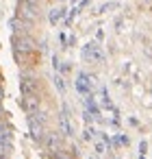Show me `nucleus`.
Masks as SVG:
<instances>
[{"label":"nucleus","instance_id":"nucleus-1","mask_svg":"<svg viewBox=\"0 0 152 159\" xmlns=\"http://www.w3.org/2000/svg\"><path fill=\"white\" fill-rule=\"evenodd\" d=\"M20 92H22V96H39V92H41V81H39L33 72L22 70V74H20Z\"/></svg>","mask_w":152,"mask_h":159},{"label":"nucleus","instance_id":"nucleus-2","mask_svg":"<svg viewBox=\"0 0 152 159\" xmlns=\"http://www.w3.org/2000/svg\"><path fill=\"white\" fill-rule=\"evenodd\" d=\"M13 52H39V44L33 35H13Z\"/></svg>","mask_w":152,"mask_h":159},{"label":"nucleus","instance_id":"nucleus-3","mask_svg":"<svg viewBox=\"0 0 152 159\" xmlns=\"http://www.w3.org/2000/svg\"><path fill=\"white\" fill-rule=\"evenodd\" d=\"M18 18L20 20H26V22H39L41 20V7L39 5H31V2H22L18 5Z\"/></svg>","mask_w":152,"mask_h":159},{"label":"nucleus","instance_id":"nucleus-4","mask_svg":"<svg viewBox=\"0 0 152 159\" xmlns=\"http://www.w3.org/2000/svg\"><path fill=\"white\" fill-rule=\"evenodd\" d=\"M13 55L22 70H31V68L39 66V52H13Z\"/></svg>","mask_w":152,"mask_h":159},{"label":"nucleus","instance_id":"nucleus-5","mask_svg":"<svg viewBox=\"0 0 152 159\" xmlns=\"http://www.w3.org/2000/svg\"><path fill=\"white\" fill-rule=\"evenodd\" d=\"M83 59L89 61V63H100V61L104 59V55H102L100 46H98L96 42H91V44H87V46L83 48Z\"/></svg>","mask_w":152,"mask_h":159},{"label":"nucleus","instance_id":"nucleus-6","mask_svg":"<svg viewBox=\"0 0 152 159\" xmlns=\"http://www.w3.org/2000/svg\"><path fill=\"white\" fill-rule=\"evenodd\" d=\"M33 22H26V20H20V18H13L11 20V29H13V35H33Z\"/></svg>","mask_w":152,"mask_h":159},{"label":"nucleus","instance_id":"nucleus-7","mask_svg":"<svg viewBox=\"0 0 152 159\" xmlns=\"http://www.w3.org/2000/svg\"><path fill=\"white\" fill-rule=\"evenodd\" d=\"M39 102H41L39 96H22V109H24L26 113H37Z\"/></svg>","mask_w":152,"mask_h":159},{"label":"nucleus","instance_id":"nucleus-8","mask_svg":"<svg viewBox=\"0 0 152 159\" xmlns=\"http://www.w3.org/2000/svg\"><path fill=\"white\" fill-rule=\"evenodd\" d=\"M91 87H93V83H91V76H87V74H78V81H76V89L89 96Z\"/></svg>","mask_w":152,"mask_h":159},{"label":"nucleus","instance_id":"nucleus-9","mask_svg":"<svg viewBox=\"0 0 152 159\" xmlns=\"http://www.w3.org/2000/svg\"><path fill=\"white\" fill-rule=\"evenodd\" d=\"M0 144H11V126L0 118Z\"/></svg>","mask_w":152,"mask_h":159},{"label":"nucleus","instance_id":"nucleus-10","mask_svg":"<svg viewBox=\"0 0 152 159\" xmlns=\"http://www.w3.org/2000/svg\"><path fill=\"white\" fill-rule=\"evenodd\" d=\"M46 146H48L50 150L61 148V137H59L57 133H48V135H46Z\"/></svg>","mask_w":152,"mask_h":159},{"label":"nucleus","instance_id":"nucleus-11","mask_svg":"<svg viewBox=\"0 0 152 159\" xmlns=\"http://www.w3.org/2000/svg\"><path fill=\"white\" fill-rule=\"evenodd\" d=\"M63 16H65V9H63V7H59V9L50 11V22H59Z\"/></svg>","mask_w":152,"mask_h":159},{"label":"nucleus","instance_id":"nucleus-12","mask_svg":"<svg viewBox=\"0 0 152 159\" xmlns=\"http://www.w3.org/2000/svg\"><path fill=\"white\" fill-rule=\"evenodd\" d=\"M11 152V144H0V159H7Z\"/></svg>","mask_w":152,"mask_h":159},{"label":"nucleus","instance_id":"nucleus-13","mask_svg":"<svg viewBox=\"0 0 152 159\" xmlns=\"http://www.w3.org/2000/svg\"><path fill=\"white\" fill-rule=\"evenodd\" d=\"M61 124H63V133H65V135H72V129H70L67 116H63V118H61Z\"/></svg>","mask_w":152,"mask_h":159},{"label":"nucleus","instance_id":"nucleus-14","mask_svg":"<svg viewBox=\"0 0 152 159\" xmlns=\"http://www.w3.org/2000/svg\"><path fill=\"white\" fill-rule=\"evenodd\" d=\"M87 109H91V113H93V116H98V107H96V102H93V98H91V96L87 98Z\"/></svg>","mask_w":152,"mask_h":159},{"label":"nucleus","instance_id":"nucleus-15","mask_svg":"<svg viewBox=\"0 0 152 159\" xmlns=\"http://www.w3.org/2000/svg\"><path fill=\"white\" fill-rule=\"evenodd\" d=\"M24 2H31V5H39V7H41L44 0H24Z\"/></svg>","mask_w":152,"mask_h":159},{"label":"nucleus","instance_id":"nucleus-16","mask_svg":"<svg viewBox=\"0 0 152 159\" xmlns=\"http://www.w3.org/2000/svg\"><path fill=\"white\" fill-rule=\"evenodd\" d=\"M54 159H67V157H63L61 152H57V155H54Z\"/></svg>","mask_w":152,"mask_h":159},{"label":"nucleus","instance_id":"nucleus-17","mask_svg":"<svg viewBox=\"0 0 152 159\" xmlns=\"http://www.w3.org/2000/svg\"><path fill=\"white\" fill-rule=\"evenodd\" d=\"M2 98H5V89L0 87V102H2Z\"/></svg>","mask_w":152,"mask_h":159},{"label":"nucleus","instance_id":"nucleus-18","mask_svg":"<svg viewBox=\"0 0 152 159\" xmlns=\"http://www.w3.org/2000/svg\"><path fill=\"white\" fill-rule=\"evenodd\" d=\"M5 116V109H2V102H0V118H2Z\"/></svg>","mask_w":152,"mask_h":159},{"label":"nucleus","instance_id":"nucleus-19","mask_svg":"<svg viewBox=\"0 0 152 159\" xmlns=\"http://www.w3.org/2000/svg\"><path fill=\"white\" fill-rule=\"evenodd\" d=\"M0 81H2V79H0Z\"/></svg>","mask_w":152,"mask_h":159}]
</instances>
